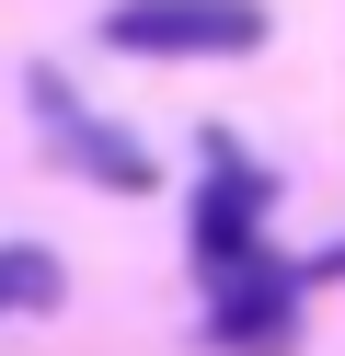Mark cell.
<instances>
[{
  "mask_svg": "<svg viewBox=\"0 0 345 356\" xmlns=\"http://www.w3.org/2000/svg\"><path fill=\"white\" fill-rule=\"evenodd\" d=\"M265 207H276V172L253 161L230 127H207V184H196V218H184V253H196V276H230V264L265 253Z\"/></svg>",
  "mask_w": 345,
  "mask_h": 356,
  "instance_id": "obj_1",
  "label": "cell"
},
{
  "mask_svg": "<svg viewBox=\"0 0 345 356\" xmlns=\"http://www.w3.org/2000/svg\"><path fill=\"white\" fill-rule=\"evenodd\" d=\"M207 345L219 356H299V264L253 253L230 276H207Z\"/></svg>",
  "mask_w": 345,
  "mask_h": 356,
  "instance_id": "obj_3",
  "label": "cell"
},
{
  "mask_svg": "<svg viewBox=\"0 0 345 356\" xmlns=\"http://www.w3.org/2000/svg\"><path fill=\"white\" fill-rule=\"evenodd\" d=\"M35 115H46V149H58L69 172H92L104 195H161V161L127 138V127H104V115H81V104L58 92V70H35Z\"/></svg>",
  "mask_w": 345,
  "mask_h": 356,
  "instance_id": "obj_4",
  "label": "cell"
},
{
  "mask_svg": "<svg viewBox=\"0 0 345 356\" xmlns=\"http://www.w3.org/2000/svg\"><path fill=\"white\" fill-rule=\"evenodd\" d=\"M104 47L115 58H253L265 47V0H115Z\"/></svg>",
  "mask_w": 345,
  "mask_h": 356,
  "instance_id": "obj_2",
  "label": "cell"
},
{
  "mask_svg": "<svg viewBox=\"0 0 345 356\" xmlns=\"http://www.w3.org/2000/svg\"><path fill=\"white\" fill-rule=\"evenodd\" d=\"M58 299H69V264L46 241H12L0 253V310H58Z\"/></svg>",
  "mask_w": 345,
  "mask_h": 356,
  "instance_id": "obj_5",
  "label": "cell"
},
{
  "mask_svg": "<svg viewBox=\"0 0 345 356\" xmlns=\"http://www.w3.org/2000/svg\"><path fill=\"white\" fill-rule=\"evenodd\" d=\"M345 276V241H334V253H311V264H299V287H334Z\"/></svg>",
  "mask_w": 345,
  "mask_h": 356,
  "instance_id": "obj_6",
  "label": "cell"
}]
</instances>
